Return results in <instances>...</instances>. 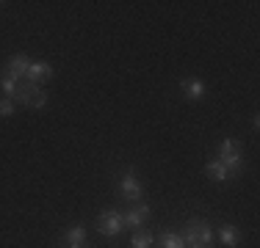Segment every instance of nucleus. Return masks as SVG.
<instances>
[{
  "label": "nucleus",
  "mask_w": 260,
  "mask_h": 248,
  "mask_svg": "<svg viewBox=\"0 0 260 248\" xmlns=\"http://www.w3.org/2000/svg\"><path fill=\"white\" fill-rule=\"evenodd\" d=\"M183 240L185 245H200V248H210L213 245V229L208 221L202 218H191L183 229Z\"/></svg>",
  "instance_id": "2"
},
{
  "label": "nucleus",
  "mask_w": 260,
  "mask_h": 248,
  "mask_svg": "<svg viewBox=\"0 0 260 248\" xmlns=\"http://www.w3.org/2000/svg\"><path fill=\"white\" fill-rule=\"evenodd\" d=\"M53 77V66L50 64H45V61H30V66H28V74H25V80L28 83H47V80Z\"/></svg>",
  "instance_id": "7"
},
{
  "label": "nucleus",
  "mask_w": 260,
  "mask_h": 248,
  "mask_svg": "<svg viewBox=\"0 0 260 248\" xmlns=\"http://www.w3.org/2000/svg\"><path fill=\"white\" fill-rule=\"evenodd\" d=\"M219 237H221V243H224L227 248H235V245H238V240H241V232L233 226V223H221Z\"/></svg>",
  "instance_id": "12"
},
{
  "label": "nucleus",
  "mask_w": 260,
  "mask_h": 248,
  "mask_svg": "<svg viewBox=\"0 0 260 248\" xmlns=\"http://www.w3.org/2000/svg\"><path fill=\"white\" fill-rule=\"evenodd\" d=\"M14 102H22V105H28V108L39 110V108H45V105H47V91L42 89V86H36V83L20 80V86H17V97H14Z\"/></svg>",
  "instance_id": "3"
},
{
  "label": "nucleus",
  "mask_w": 260,
  "mask_h": 248,
  "mask_svg": "<svg viewBox=\"0 0 260 248\" xmlns=\"http://www.w3.org/2000/svg\"><path fill=\"white\" fill-rule=\"evenodd\" d=\"M17 86H20V80H14V77H9V74H0V89L6 91V97L9 99H14L17 97Z\"/></svg>",
  "instance_id": "15"
},
{
  "label": "nucleus",
  "mask_w": 260,
  "mask_h": 248,
  "mask_svg": "<svg viewBox=\"0 0 260 248\" xmlns=\"http://www.w3.org/2000/svg\"><path fill=\"white\" fill-rule=\"evenodd\" d=\"M61 243H64L67 248H72V245H86V226H80V223L70 226V229H67V234L61 237Z\"/></svg>",
  "instance_id": "10"
},
{
  "label": "nucleus",
  "mask_w": 260,
  "mask_h": 248,
  "mask_svg": "<svg viewBox=\"0 0 260 248\" xmlns=\"http://www.w3.org/2000/svg\"><path fill=\"white\" fill-rule=\"evenodd\" d=\"M72 248H86V245H72Z\"/></svg>",
  "instance_id": "18"
},
{
  "label": "nucleus",
  "mask_w": 260,
  "mask_h": 248,
  "mask_svg": "<svg viewBox=\"0 0 260 248\" xmlns=\"http://www.w3.org/2000/svg\"><path fill=\"white\" fill-rule=\"evenodd\" d=\"M205 174H208L210 179H213V182H227V179H230V171H227L224 166L219 163V160H208Z\"/></svg>",
  "instance_id": "11"
},
{
  "label": "nucleus",
  "mask_w": 260,
  "mask_h": 248,
  "mask_svg": "<svg viewBox=\"0 0 260 248\" xmlns=\"http://www.w3.org/2000/svg\"><path fill=\"white\" fill-rule=\"evenodd\" d=\"M150 215H152V210L147 207V204L139 201V204H133L127 213H122V221H125V229L130 226V229H136V232H139V229L150 221Z\"/></svg>",
  "instance_id": "6"
},
{
  "label": "nucleus",
  "mask_w": 260,
  "mask_h": 248,
  "mask_svg": "<svg viewBox=\"0 0 260 248\" xmlns=\"http://www.w3.org/2000/svg\"><path fill=\"white\" fill-rule=\"evenodd\" d=\"M119 196L125 198V201H130V204H139V201H141L144 190H141V182L136 179L133 171L122 174V179H119Z\"/></svg>",
  "instance_id": "5"
},
{
  "label": "nucleus",
  "mask_w": 260,
  "mask_h": 248,
  "mask_svg": "<svg viewBox=\"0 0 260 248\" xmlns=\"http://www.w3.org/2000/svg\"><path fill=\"white\" fill-rule=\"evenodd\" d=\"M97 232H100L103 237H119V234L125 232L122 213H116V210H105L100 218H97Z\"/></svg>",
  "instance_id": "4"
},
{
  "label": "nucleus",
  "mask_w": 260,
  "mask_h": 248,
  "mask_svg": "<svg viewBox=\"0 0 260 248\" xmlns=\"http://www.w3.org/2000/svg\"><path fill=\"white\" fill-rule=\"evenodd\" d=\"M185 248H200V245H185Z\"/></svg>",
  "instance_id": "17"
},
{
  "label": "nucleus",
  "mask_w": 260,
  "mask_h": 248,
  "mask_svg": "<svg viewBox=\"0 0 260 248\" xmlns=\"http://www.w3.org/2000/svg\"><path fill=\"white\" fill-rule=\"evenodd\" d=\"M152 245V234L144 232V229H139V232H133V237H130V248H150Z\"/></svg>",
  "instance_id": "14"
},
{
  "label": "nucleus",
  "mask_w": 260,
  "mask_h": 248,
  "mask_svg": "<svg viewBox=\"0 0 260 248\" xmlns=\"http://www.w3.org/2000/svg\"><path fill=\"white\" fill-rule=\"evenodd\" d=\"M158 245L160 248H185V240H183V234H177V232H164L158 237Z\"/></svg>",
  "instance_id": "13"
},
{
  "label": "nucleus",
  "mask_w": 260,
  "mask_h": 248,
  "mask_svg": "<svg viewBox=\"0 0 260 248\" xmlns=\"http://www.w3.org/2000/svg\"><path fill=\"white\" fill-rule=\"evenodd\" d=\"M0 116H3V119H9V116H14V99H9V97H0Z\"/></svg>",
  "instance_id": "16"
},
{
  "label": "nucleus",
  "mask_w": 260,
  "mask_h": 248,
  "mask_svg": "<svg viewBox=\"0 0 260 248\" xmlns=\"http://www.w3.org/2000/svg\"><path fill=\"white\" fill-rule=\"evenodd\" d=\"M28 66H30V61L25 58V55H11L9 58V64H6V74L9 77H14V80H25V74H28Z\"/></svg>",
  "instance_id": "8"
},
{
  "label": "nucleus",
  "mask_w": 260,
  "mask_h": 248,
  "mask_svg": "<svg viewBox=\"0 0 260 248\" xmlns=\"http://www.w3.org/2000/svg\"><path fill=\"white\" fill-rule=\"evenodd\" d=\"M216 160L230 171V179L241 177L244 174V160H241V144L235 138H224L216 149Z\"/></svg>",
  "instance_id": "1"
},
{
  "label": "nucleus",
  "mask_w": 260,
  "mask_h": 248,
  "mask_svg": "<svg viewBox=\"0 0 260 248\" xmlns=\"http://www.w3.org/2000/svg\"><path fill=\"white\" fill-rule=\"evenodd\" d=\"M180 91L185 94V99L200 102V99L205 97V83H202V80H197V77H188V80H183V83H180Z\"/></svg>",
  "instance_id": "9"
}]
</instances>
